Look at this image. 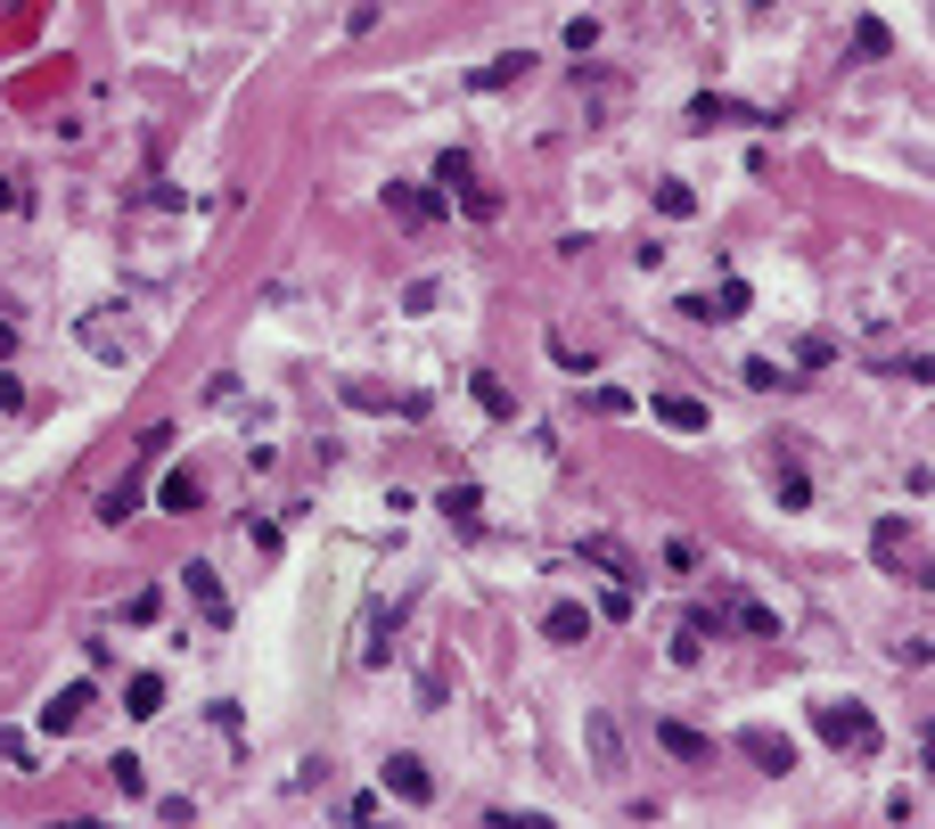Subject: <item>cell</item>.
Returning <instances> with one entry per match:
<instances>
[{
  "label": "cell",
  "mask_w": 935,
  "mask_h": 829,
  "mask_svg": "<svg viewBox=\"0 0 935 829\" xmlns=\"http://www.w3.org/2000/svg\"><path fill=\"white\" fill-rule=\"evenodd\" d=\"M813 502V485H804V468H780V509H804Z\"/></svg>",
  "instance_id": "22"
},
{
  "label": "cell",
  "mask_w": 935,
  "mask_h": 829,
  "mask_svg": "<svg viewBox=\"0 0 935 829\" xmlns=\"http://www.w3.org/2000/svg\"><path fill=\"white\" fill-rule=\"evenodd\" d=\"M435 509H444L460 534H476V526H485V493H476V485H444V502H435Z\"/></svg>",
  "instance_id": "8"
},
{
  "label": "cell",
  "mask_w": 935,
  "mask_h": 829,
  "mask_svg": "<svg viewBox=\"0 0 935 829\" xmlns=\"http://www.w3.org/2000/svg\"><path fill=\"white\" fill-rule=\"evenodd\" d=\"M123 698H132V715H140V722L164 715V681H156V674H132V690H123Z\"/></svg>",
  "instance_id": "16"
},
{
  "label": "cell",
  "mask_w": 935,
  "mask_h": 829,
  "mask_svg": "<svg viewBox=\"0 0 935 829\" xmlns=\"http://www.w3.org/2000/svg\"><path fill=\"white\" fill-rule=\"evenodd\" d=\"M476 403H485L492 419H509V395H501V378H485V370H476Z\"/></svg>",
  "instance_id": "23"
},
{
  "label": "cell",
  "mask_w": 935,
  "mask_h": 829,
  "mask_svg": "<svg viewBox=\"0 0 935 829\" xmlns=\"http://www.w3.org/2000/svg\"><path fill=\"white\" fill-rule=\"evenodd\" d=\"M813 731L829 739V748H878V722H870V707H854V698H829V707H813Z\"/></svg>",
  "instance_id": "1"
},
{
  "label": "cell",
  "mask_w": 935,
  "mask_h": 829,
  "mask_svg": "<svg viewBox=\"0 0 935 829\" xmlns=\"http://www.w3.org/2000/svg\"><path fill=\"white\" fill-rule=\"evenodd\" d=\"M542 633L558 640V649H575V640H591V616H583V608L567 599V608H550V616H542Z\"/></svg>",
  "instance_id": "12"
},
{
  "label": "cell",
  "mask_w": 935,
  "mask_h": 829,
  "mask_svg": "<svg viewBox=\"0 0 935 829\" xmlns=\"http://www.w3.org/2000/svg\"><path fill=\"white\" fill-rule=\"evenodd\" d=\"M17 403H26V386H17L9 370H0V411H17Z\"/></svg>",
  "instance_id": "27"
},
{
  "label": "cell",
  "mask_w": 935,
  "mask_h": 829,
  "mask_svg": "<svg viewBox=\"0 0 935 829\" xmlns=\"http://www.w3.org/2000/svg\"><path fill=\"white\" fill-rule=\"evenodd\" d=\"M649 411H657L664 427H681V435H698V427H705V403H690V395H657Z\"/></svg>",
  "instance_id": "14"
},
{
  "label": "cell",
  "mask_w": 935,
  "mask_h": 829,
  "mask_svg": "<svg viewBox=\"0 0 935 829\" xmlns=\"http://www.w3.org/2000/svg\"><path fill=\"white\" fill-rule=\"evenodd\" d=\"M0 205H17V190H9V181H0Z\"/></svg>",
  "instance_id": "28"
},
{
  "label": "cell",
  "mask_w": 935,
  "mask_h": 829,
  "mask_svg": "<svg viewBox=\"0 0 935 829\" xmlns=\"http://www.w3.org/2000/svg\"><path fill=\"white\" fill-rule=\"evenodd\" d=\"M731 616H739V625L755 633V640H780V616L763 608V599H731Z\"/></svg>",
  "instance_id": "15"
},
{
  "label": "cell",
  "mask_w": 935,
  "mask_h": 829,
  "mask_svg": "<svg viewBox=\"0 0 935 829\" xmlns=\"http://www.w3.org/2000/svg\"><path fill=\"white\" fill-rule=\"evenodd\" d=\"M181 575H190V599H197V616H205V625H231V599H222L214 567H181Z\"/></svg>",
  "instance_id": "7"
},
{
  "label": "cell",
  "mask_w": 935,
  "mask_h": 829,
  "mask_svg": "<svg viewBox=\"0 0 935 829\" xmlns=\"http://www.w3.org/2000/svg\"><path fill=\"white\" fill-rule=\"evenodd\" d=\"M583 558H591V567H608L616 584H640V567L623 558V543H608V534H591V543H583Z\"/></svg>",
  "instance_id": "13"
},
{
  "label": "cell",
  "mask_w": 935,
  "mask_h": 829,
  "mask_svg": "<svg viewBox=\"0 0 935 829\" xmlns=\"http://www.w3.org/2000/svg\"><path fill=\"white\" fill-rule=\"evenodd\" d=\"M108 780H115L123 797H149V764H140V756H115V764H108Z\"/></svg>",
  "instance_id": "17"
},
{
  "label": "cell",
  "mask_w": 935,
  "mask_h": 829,
  "mask_svg": "<svg viewBox=\"0 0 935 829\" xmlns=\"http://www.w3.org/2000/svg\"><path fill=\"white\" fill-rule=\"evenodd\" d=\"M386 789L403 797V805H427V797H435V780H427V764H419V756H386Z\"/></svg>",
  "instance_id": "5"
},
{
  "label": "cell",
  "mask_w": 935,
  "mask_h": 829,
  "mask_svg": "<svg viewBox=\"0 0 935 829\" xmlns=\"http://www.w3.org/2000/svg\"><path fill=\"white\" fill-rule=\"evenodd\" d=\"M435 181H444V190H468V156H460V149H451L444 164H435Z\"/></svg>",
  "instance_id": "24"
},
{
  "label": "cell",
  "mask_w": 935,
  "mask_h": 829,
  "mask_svg": "<svg viewBox=\"0 0 935 829\" xmlns=\"http://www.w3.org/2000/svg\"><path fill=\"white\" fill-rule=\"evenodd\" d=\"M386 205L410 222V231H419V222H435V198H427V190H410V181H386Z\"/></svg>",
  "instance_id": "11"
},
{
  "label": "cell",
  "mask_w": 935,
  "mask_h": 829,
  "mask_svg": "<svg viewBox=\"0 0 935 829\" xmlns=\"http://www.w3.org/2000/svg\"><path fill=\"white\" fill-rule=\"evenodd\" d=\"M657 739H664V748H673L681 764H714V739L690 731V722H657Z\"/></svg>",
  "instance_id": "9"
},
{
  "label": "cell",
  "mask_w": 935,
  "mask_h": 829,
  "mask_svg": "<svg viewBox=\"0 0 935 829\" xmlns=\"http://www.w3.org/2000/svg\"><path fill=\"white\" fill-rule=\"evenodd\" d=\"M739 748H746V756H755V772H772V780H780V772H796V748H787V739H780V731H746V739H739Z\"/></svg>",
  "instance_id": "6"
},
{
  "label": "cell",
  "mask_w": 935,
  "mask_h": 829,
  "mask_svg": "<svg viewBox=\"0 0 935 829\" xmlns=\"http://www.w3.org/2000/svg\"><path fill=\"white\" fill-rule=\"evenodd\" d=\"M533 74V50H509V58H492V67H476L468 82H476V91H501V82H526Z\"/></svg>",
  "instance_id": "10"
},
{
  "label": "cell",
  "mask_w": 935,
  "mask_h": 829,
  "mask_svg": "<svg viewBox=\"0 0 935 829\" xmlns=\"http://www.w3.org/2000/svg\"><path fill=\"white\" fill-rule=\"evenodd\" d=\"M583 739H591L599 780H623V731H616V715H608V707H591V715H583Z\"/></svg>",
  "instance_id": "3"
},
{
  "label": "cell",
  "mask_w": 935,
  "mask_h": 829,
  "mask_svg": "<svg viewBox=\"0 0 935 829\" xmlns=\"http://www.w3.org/2000/svg\"><path fill=\"white\" fill-rule=\"evenodd\" d=\"M91 707H99V690H91V681H67V690H58L50 707H41V731H58V739H67V731H82V722H91Z\"/></svg>",
  "instance_id": "2"
},
{
  "label": "cell",
  "mask_w": 935,
  "mask_h": 829,
  "mask_svg": "<svg viewBox=\"0 0 935 829\" xmlns=\"http://www.w3.org/2000/svg\"><path fill=\"white\" fill-rule=\"evenodd\" d=\"M460 198H468V214H476V222H492V214H501V198H492V190H476V181H468Z\"/></svg>",
  "instance_id": "25"
},
{
  "label": "cell",
  "mask_w": 935,
  "mask_h": 829,
  "mask_svg": "<svg viewBox=\"0 0 935 829\" xmlns=\"http://www.w3.org/2000/svg\"><path fill=\"white\" fill-rule=\"evenodd\" d=\"M140 509V485H132V476H123V485L108 493V502H99V517H108V526H123V517H132Z\"/></svg>",
  "instance_id": "18"
},
{
  "label": "cell",
  "mask_w": 935,
  "mask_h": 829,
  "mask_svg": "<svg viewBox=\"0 0 935 829\" xmlns=\"http://www.w3.org/2000/svg\"><path fill=\"white\" fill-rule=\"evenodd\" d=\"M657 205H664V214H673V222H681V214H698V198L681 190V181H657Z\"/></svg>",
  "instance_id": "21"
},
{
  "label": "cell",
  "mask_w": 935,
  "mask_h": 829,
  "mask_svg": "<svg viewBox=\"0 0 935 829\" xmlns=\"http://www.w3.org/2000/svg\"><path fill=\"white\" fill-rule=\"evenodd\" d=\"M746 313V280H731V287H722V304H714V321H739Z\"/></svg>",
  "instance_id": "26"
},
{
  "label": "cell",
  "mask_w": 935,
  "mask_h": 829,
  "mask_svg": "<svg viewBox=\"0 0 935 829\" xmlns=\"http://www.w3.org/2000/svg\"><path fill=\"white\" fill-rule=\"evenodd\" d=\"M0 764H17V772H33V739H26V731H9V722H0Z\"/></svg>",
  "instance_id": "20"
},
{
  "label": "cell",
  "mask_w": 935,
  "mask_h": 829,
  "mask_svg": "<svg viewBox=\"0 0 935 829\" xmlns=\"http://www.w3.org/2000/svg\"><path fill=\"white\" fill-rule=\"evenodd\" d=\"M714 123H780V115L746 108V99H722V91H705V99H690V132H714Z\"/></svg>",
  "instance_id": "4"
},
{
  "label": "cell",
  "mask_w": 935,
  "mask_h": 829,
  "mask_svg": "<svg viewBox=\"0 0 935 829\" xmlns=\"http://www.w3.org/2000/svg\"><path fill=\"white\" fill-rule=\"evenodd\" d=\"M164 509H181V517L197 509V476H190V468H181V476H164Z\"/></svg>",
  "instance_id": "19"
}]
</instances>
